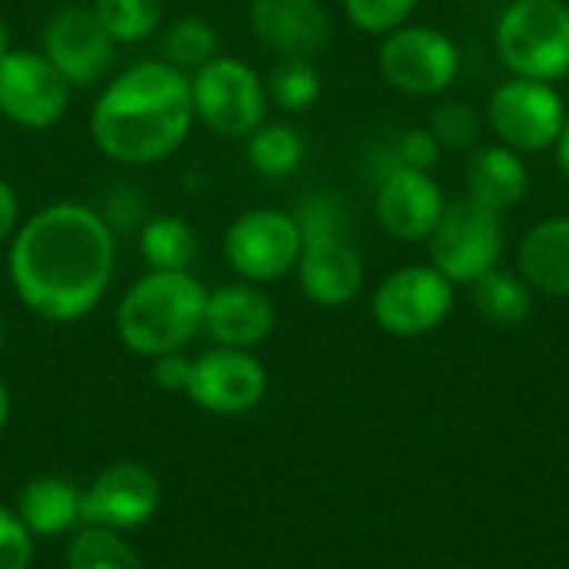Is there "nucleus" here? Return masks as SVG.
Segmentation results:
<instances>
[{
  "instance_id": "9",
  "label": "nucleus",
  "mask_w": 569,
  "mask_h": 569,
  "mask_svg": "<svg viewBox=\"0 0 569 569\" xmlns=\"http://www.w3.org/2000/svg\"><path fill=\"white\" fill-rule=\"evenodd\" d=\"M303 233L293 213L253 207L240 213L223 233V257L247 283H270L287 277L300 260Z\"/></svg>"
},
{
  "instance_id": "30",
  "label": "nucleus",
  "mask_w": 569,
  "mask_h": 569,
  "mask_svg": "<svg viewBox=\"0 0 569 569\" xmlns=\"http://www.w3.org/2000/svg\"><path fill=\"white\" fill-rule=\"evenodd\" d=\"M420 0H343L347 20L370 37H387L390 30L413 20Z\"/></svg>"
},
{
  "instance_id": "34",
  "label": "nucleus",
  "mask_w": 569,
  "mask_h": 569,
  "mask_svg": "<svg viewBox=\"0 0 569 569\" xmlns=\"http://www.w3.org/2000/svg\"><path fill=\"white\" fill-rule=\"evenodd\" d=\"M20 227V197L17 190L0 177V243H7Z\"/></svg>"
},
{
  "instance_id": "5",
  "label": "nucleus",
  "mask_w": 569,
  "mask_h": 569,
  "mask_svg": "<svg viewBox=\"0 0 569 569\" xmlns=\"http://www.w3.org/2000/svg\"><path fill=\"white\" fill-rule=\"evenodd\" d=\"M463 67V53L450 33L430 23H403L380 37L377 70L387 87L407 97H440L447 93Z\"/></svg>"
},
{
  "instance_id": "31",
  "label": "nucleus",
  "mask_w": 569,
  "mask_h": 569,
  "mask_svg": "<svg viewBox=\"0 0 569 569\" xmlns=\"http://www.w3.org/2000/svg\"><path fill=\"white\" fill-rule=\"evenodd\" d=\"M443 147L437 143V137L427 127L407 130L397 143H393V163L390 167H410V170H427L433 173V167L440 163Z\"/></svg>"
},
{
  "instance_id": "6",
  "label": "nucleus",
  "mask_w": 569,
  "mask_h": 569,
  "mask_svg": "<svg viewBox=\"0 0 569 569\" xmlns=\"http://www.w3.org/2000/svg\"><path fill=\"white\" fill-rule=\"evenodd\" d=\"M193 117L220 137H250L267 120V83L263 77L237 60L217 53L190 77Z\"/></svg>"
},
{
  "instance_id": "21",
  "label": "nucleus",
  "mask_w": 569,
  "mask_h": 569,
  "mask_svg": "<svg viewBox=\"0 0 569 569\" xmlns=\"http://www.w3.org/2000/svg\"><path fill=\"white\" fill-rule=\"evenodd\" d=\"M80 493L63 477H37L17 493L13 513L30 537H60L80 530Z\"/></svg>"
},
{
  "instance_id": "3",
  "label": "nucleus",
  "mask_w": 569,
  "mask_h": 569,
  "mask_svg": "<svg viewBox=\"0 0 569 569\" xmlns=\"http://www.w3.org/2000/svg\"><path fill=\"white\" fill-rule=\"evenodd\" d=\"M207 290L190 270H150L117 303L120 343L137 357L180 353L203 330Z\"/></svg>"
},
{
  "instance_id": "32",
  "label": "nucleus",
  "mask_w": 569,
  "mask_h": 569,
  "mask_svg": "<svg viewBox=\"0 0 569 569\" xmlns=\"http://www.w3.org/2000/svg\"><path fill=\"white\" fill-rule=\"evenodd\" d=\"M33 563V537L20 523V517L0 507V569H30Z\"/></svg>"
},
{
  "instance_id": "12",
  "label": "nucleus",
  "mask_w": 569,
  "mask_h": 569,
  "mask_svg": "<svg viewBox=\"0 0 569 569\" xmlns=\"http://www.w3.org/2000/svg\"><path fill=\"white\" fill-rule=\"evenodd\" d=\"M163 487L157 473L143 463L120 460L93 477V483L80 493V527L103 530H140L160 510Z\"/></svg>"
},
{
  "instance_id": "22",
  "label": "nucleus",
  "mask_w": 569,
  "mask_h": 569,
  "mask_svg": "<svg viewBox=\"0 0 569 569\" xmlns=\"http://www.w3.org/2000/svg\"><path fill=\"white\" fill-rule=\"evenodd\" d=\"M470 287L477 313L493 327H520L533 313V287L520 273L493 267Z\"/></svg>"
},
{
  "instance_id": "16",
  "label": "nucleus",
  "mask_w": 569,
  "mask_h": 569,
  "mask_svg": "<svg viewBox=\"0 0 569 569\" xmlns=\"http://www.w3.org/2000/svg\"><path fill=\"white\" fill-rule=\"evenodd\" d=\"M297 280L310 303L317 307H347L363 290V257L347 240L343 230H323L303 237L300 260H297Z\"/></svg>"
},
{
  "instance_id": "2",
  "label": "nucleus",
  "mask_w": 569,
  "mask_h": 569,
  "mask_svg": "<svg viewBox=\"0 0 569 569\" xmlns=\"http://www.w3.org/2000/svg\"><path fill=\"white\" fill-rule=\"evenodd\" d=\"M193 120L190 77L167 60H140L100 90L90 137L107 160L150 167L180 150Z\"/></svg>"
},
{
  "instance_id": "37",
  "label": "nucleus",
  "mask_w": 569,
  "mask_h": 569,
  "mask_svg": "<svg viewBox=\"0 0 569 569\" xmlns=\"http://www.w3.org/2000/svg\"><path fill=\"white\" fill-rule=\"evenodd\" d=\"M10 50V33H7V23H3V17H0V57Z\"/></svg>"
},
{
  "instance_id": "24",
  "label": "nucleus",
  "mask_w": 569,
  "mask_h": 569,
  "mask_svg": "<svg viewBox=\"0 0 569 569\" xmlns=\"http://www.w3.org/2000/svg\"><path fill=\"white\" fill-rule=\"evenodd\" d=\"M303 137L290 123H260L247 137V160L263 177H290L303 163Z\"/></svg>"
},
{
  "instance_id": "33",
  "label": "nucleus",
  "mask_w": 569,
  "mask_h": 569,
  "mask_svg": "<svg viewBox=\"0 0 569 569\" xmlns=\"http://www.w3.org/2000/svg\"><path fill=\"white\" fill-rule=\"evenodd\" d=\"M190 363L193 360H183L180 353H167V357H157L153 360V380L170 390V393H187V383H190Z\"/></svg>"
},
{
  "instance_id": "19",
  "label": "nucleus",
  "mask_w": 569,
  "mask_h": 569,
  "mask_svg": "<svg viewBox=\"0 0 569 569\" xmlns=\"http://www.w3.org/2000/svg\"><path fill=\"white\" fill-rule=\"evenodd\" d=\"M463 183L473 203L493 210V213H507L513 207H520L530 193V170L523 153H517L507 143H480L477 150H470V160L463 167Z\"/></svg>"
},
{
  "instance_id": "29",
  "label": "nucleus",
  "mask_w": 569,
  "mask_h": 569,
  "mask_svg": "<svg viewBox=\"0 0 569 569\" xmlns=\"http://www.w3.org/2000/svg\"><path fill=\"white\" fill-rule=\"evenodd\" d=\"M483 127L487 120L470 103H460V100H447L433 107L427 120V130L437 137L443 150H477L483 140Z\"/></svg>"
},
{
  "instance_id": "7",
  "label": "nucleus",
  "mask_w": 569,
  "mask_h": 569,
  "mask_svg": "<svg viewBox=\"0 0 569 569\" xmlns=\"http://www.w3.org/2000/svg\"><path fill=\"white\" fill-rule=\"evenodd\" d=\"M503 240V213H493L470 197L447 200V210L427 240L430 267H437L453 287L473 283L500 263Z\"/></svg>"
},
{
  "instance_id": "27",
  "label": "nucleus",
  "mask_w": 569,
  "mask_h": 569,
  "mask_svg": "<svg viewBox=\"0 0 569 569\" xmlns=\"http://www.w3.org/2000/svg\"><path fill=\"white\" fill-rule=\"evenodd\" d=\"M67 569H143L137 550L117 530L80 527L67 547Z\"/></svg>"
},
{
  "instance_id": "17",
  "label": "nucleus",
  "mask_w": 569,
  "mask_h": 569,
  "mask_svg": "<svg viewBox=\"0 0 569 569\" xmlns=\"http://www.w3.org/2000/svg\"><path fill=\"white\" fill-rule=\"evenodd\" d=\"M247 20L253 37L280 57L313 60L333 37L323 0H250Z\"/></svg>"
},
{
  "instance_id": "38",
  "label": "nucleus",
  "mask_w": 569,
  "mask_h": 569,
  "mask_svg": "<svg viewBox=\"0 0 569 569\" xmlns=\"http://www.w3.org/2000/svg\"><path fill=\"white\" fill-rule=\"evenodd\" d=\"M0 343H3V320H0Z\"/></svg>"
},
{
  "instance_id": "35",
  "label": "nucleus",
  "mask_w": 569,
  "mask_h": 569,
  "mask_svg": "<svg viewBox=\"0 0 569 569\" xmlns=\"http://www.w3.org/2000/svg\"><path fill=\"white\" fill-rule=\"evenodd\" d=\"M553 150H557V167H560V173L567 177L569 183V120L567 127H563V133H560V140L553 143Z\"/></svg>"
},
{
  "instance_id": "1",
  "label": "nucleus",
  "mask_w": 569,
  "mask_h": 569,
  "mask_svg": "<svg viewBox=\"0 0 569 569\" xmlns=\"http://www.w3.org/2000/svg\"><path fill=\"white\" fill-rule=\"evenodd\" d=\"M117 263L113 227L87 203L60 200L30 213L10 237L7 270L17 300L50 323L87 317Z\"/></svg>"
},
{
  "instance_id": "36",
  "label": "nucleus",
  "mask_w": 569,
  "mask_h": 569,
  "mask_svg": "<svg viewBox=\"0 0 569 569\" xmlns=\"http://www.w3.org/2000/svg\"><path fill=\"white\" fill-rule=\"evenodd\" d=\"M7 417H10V397H7V387H3V380H0V433H3V427H7Z\"/></svg>"
},
{
  "instance_id": "18",
  "label": "nucleus",
  "mask_w": 569,
  "mask_h": 569,
  "mask_svg": "<svg viewBox=\"0 0 569 569\" xmlns=\"http://www.w3.org/2000/svg\"><path fill=\"white\" fill-rule=\"evenodd\" d=\"M273 323H277V310L257 283L240 280L207 293L203 333L217 347L250 350L273 333Z\"/></svg>"
},
{
  "instance_id": "15",
  "label": "nucleus",
  "mask_w": 569,
  "mask_h": 569,
  "mask_svg": "<svg viewBox=\"0 0 569 569\" xmlns=\"http://www.w3.org/2000/svg\"><path fill=\"white\" fill-rule=\"evenodd\" d=\"M447 210V197L433 173L410 167H387L380 177L373 213L377 223L400 243H427Z\"/></svg>"
},
{
  "instance_id": "20",
  "label": "nucleus",
  "mask_w": 569,
  "mask_h": 569,
  "mask_svg": "<svg viewBox=\"0 0 569 569\" xmlns=\"http://www.w3.org/2000/svg\"><path fill=\"white\" fill-rule=\"evenodd\" d=\"M517 270L533 293L569 297V213L533 223L517 247Z\"/></svg>"
},
{
  "instance_id": "14",
  "label": "nucleus",
  "mask_w": 569,
  "mask_h": 569,
  "mask_svg": "<svg viewBox=\"0 0 569 569\" xmlns=\"http://www.w3.org/2000/svg\"><path fill=\"white\" fill-rule=\"evenodd\" d=\"M267 393V370L250 350L213 347L190 363L187 397L217 417H240Z\"/></svg>"
},
{
  "instance_id": "8",
  "label": "nucleus",
  "mask_w": 569,
  "mask_h": 569,
  "mask_svg": "<svg viewBox=\"0 0 569 569\" xmlns=\"http://www.w3.org/2000/svg\"><path fill=\"white\" fill-rule=\"evenodd\" d=\"M483 120L497 143H507L517 153H540L560 140L569 110L557 83L510 77L490 93Z\"/></svg>"
},
{
  "instance_id": "28",
  "label": "nucleus",
  "mask_w": 569,
  "mask_h": 569,
  "mask_svg": "<svg viewBox=\"0 0 569 569\" xmlns=\"http://www.w3.org/2000/svg\"><path fill=\"white\" fill-rule=\"evenodd\" d=\"M90 10L117 43H140L163 20V0H93Z\"/></svg>"
},
{
  "instance_id": "11",
  "label": "nucleus",
  "mask_w": 569,
  "mask_h": 569,
  "mask_svg": "<svg viewBox=\"0 0 569 569\" xmlns=\"http://www.w3.org/2000/svg\"><path fill=\"white\" fill-rule=\"evenodd\" d=\"M70 103V83L40 50L10 47L0 57V117L27 130L53 127Z\"/></svg>"
},
{
  "instance_id": "25",
  "label": "nucleus",
  "mask_w": 569,
  "mask_h": 569,
  "mask_svg": "<svg viewBox=\"0 0 569 569\" xmlns=\"http://www.w3.org/2000/svg\"><path fill=\"white\" fill-rule=\"evenodd\" d=\"M263 83H267V100L283 113H303L323 93L320 70L310 57H280Z\"/></svg>"
},
{
  "instance_id": "10",
  "label": "nucleus",
  "mask_w": 569,
  "mask_h": 569,
  "mask_svg": "<svg viewBox=\"0 0 569 569\" xmlns=\"http://www.w3.org/2000/svg\"><path fill=\"white\" fill-rule=\"evenodd\" d=\"M453 283L430 263H410L380 280L373 293V320L390 337H423L453 310Z\"/></svg>"
},
{
  "instance_id": "13",
  "label": "nucleus",
  "mask_w": 569,
  "mask_h": 569,
  "mask_svg": "<svg viewBox=\"0 0 569 569\" xmlns=\"http://www.w3.org/2000/svg\"><path fill=\"white\" fill-rule=\"evenodd\" d=\"M40 53L70 87H93L117 60V40L103 30L90 7H63L47 20Z\"/></svg>"
},
{
  "instance_id": "4",
  "label": "nucleus",
  "mask_w": 569,
  "mask_h": 569,
  "mask_svg": "<svg viewBox=\"0 0 569 569\" xmlns=\"http://www.w3.org/2000/svg\"><path fill=\"white\" fill-rule=\"evenodd\" d=\"M493 47L510 77L563 80L569 73V3L510 0L497 17Z\"/></svg>"
},
{
  "instance_id": "23",
  "label": "nucleus",
  "mask_w": 569,
  "mask_h": 569,
  "mask_svg": "<svg viewBox=\"0 0 569 569\" xmlns=\"http://www.w3.org/2000/svg\"><path fill=\"white\" fill-rule=\"evenodd\" d=\"M197 250V230L173 213L150 217L140 230V257L150 270H190Z\"/></svg>"
},
{
  "instance_id": "26",
  "label": "nucleus",
  "mask_w": 569,
  "mask_h": 569,
  "mask_svg": "<svg viewBox=\"0 0 569 569\" xmlns=\"http://www.w3.org/2000/svg\"><path fill=\"white\" fill-rule=\"evenodd\" d=\"M160 53H163L160 60H167L180 73H187V70L193 73L220 53V37H217L213 23L200 20V17H180L160 37Z\"/></svg>"
}]
</instances>
